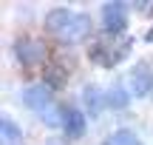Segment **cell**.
Instances as JSON below:
<instances>
[{
  "instance_id": "cell-1",
  "label": "cell",
  "mask_w": 153,
  "mask_h": 145,
  "mask_svg": "<svg viewBox=\"0 0 153 145\" xmlns=\"http://www.w3.org/2000/svg\"><path fill=\"white\" fill-rule=\"evenodd\" d=\"M128 49H131V40H128V37L114 40V34H111V40L105 37V40H99V43H94L91 57L97 63H102V66H116V63L128 54Z\"/></svg>"
},
{
  "instance_id": "cell-2",
  "label": "cell",
  "mask_w": 153,
  "mask_h": 145,
  "mask_svg": "<svg viewBox=\"0 0 153 145\" xmlns=\"http://www.w3.org/2000/svg\"><path fill=\"white\" fill-rule=\"evenodd\" d=\"M17 57H20L23 66H37L43 60V43L34 37H23L17 40Z\"/></svg>"
},
{
  "instance_id": "cell-3",
  "label": "cell",
  "mask_w": 153,
  "mask_h": 145,
  "mask_svg": "<svg viewBox=\"0 0 153 145\" xmlns=\"http://www.w3.org/2000/svg\"><path fill=\"white\" fill-rule=\"evenodd\" d=\"M102 20H105V28L111 34H119L122 28L128 26V17H125V6L122 3H108L102 9Z\"/></svg>"
},
{
  "instance_id": "cell-4",
  "label": "cell",
  "mask_w": 153,
  "mask_h": 145,
  "mask_svg": "<svg viewBox=\"0 0 153 145\" xmlns=\"http://www.w3.org/2000/svg\"><path fill=\"white\" fill-rule=\"evenodd\" d=\"M62 128H65V137H71V140H79L82 131H85V117H82L76 108L65 105V108H62Z\"/></svg>"
},
{
  "instance_id": "cell-5",
  "label": "cell",
  "mask_w": 153,
  "mask_h": 145,
  "mask_svg": "<svg viewBox=\"0 0 153 145\" xmlns=\"http://www.w3.org/2000/svg\"><path fill=\"white\" fill-rule=\"evenodd\" d=\"M131 83H133V94H136V97H148L153 91V71H150L148 63H139V66H136Z\"/></svg>"
},
{
  "instance_id": "cell-6",
  "label": "cell",
  "mask_w": 153,
  "mask_h": 145,
  "mask_svg": "<svg viewBox=\"0 0 153 145\" xmlns=\"http://www.w3.org/2000/svg\"><path fill=\"white\" fill-rule=\"evenodd\" d=\"M88 31H91V20H88V14H74L71 26L60 34V40H65V43H79Z\"/></svg>"
},
{
  "instance_id": "cell-7",
  "label": "cell",
  "mask_w": 153,
  "mask_h": 145,
  "mask_svg": "<svg viewBox=\"0 0 153 145\" xmlns=\"http://www.w3.org/2000/svg\"><path fill=\"white\" fill-rule=\"evenodd\" d=\"M71 20H74V11H68V9H51L48 14H45V26H48V31L57 34V37L71 26Z\"/></svg>"
},
{
  "instance_id": "cell-8",
  "label": "cell",
  "mask_w": 153,
  "mask_h": 145,
  "mask_svg": "<svg viewBox=\"0 0 153 145\" xmlns=\"http://www.w3.org/2000/svg\"><path fill=\"white\" fill-rule=\"evenodd\" d=\"M28 108H37V111H48V102H51V94H48V85H28L26 94H23Z\"/></svg>"
},
{
  "instance_id": "cell-9",
  "label": "cell",
  "mask_w": 153,
  "mask_h": 145,
  "mask_svg": "<svg viewBox=\"0 0 153 145\" xmlns=\"http://www.w3.org/2000/svg\"><path fill=\"white\" fill-rule=\"evenodd\" d=\"M0 131H3V145H17L20 142V128H17L9 117L0 120Z\"/></svg>"
},
{
  "instance_id": "cell-10",
  "label": "cell",
  "mask_w": 153,
  "mask_h": 145,
  "mask_svg": "<svg viewBox=\"0 0 153 145\" xmlns=\"http://www.w3.org/2000/svg\"><path fill=\"white\" fill-rule=\"evenodd\" d=\"M105 102H108V105H114V108H122V105L128 102V94H125V91L119 88V85H116V88H111V91H108Z\"/></svg>"
},
{
  "instance_id": "cell-11",
  "label": "cell",
  "mask_w": 153,
  "mask_h": 145,
  "mask_svg": "<svg viewBox=\"0 0 153 145\" xmlns=\"http://www.w3.org/2000/svg\"><path fill=\"white\" fill-rule=\"evenodd\" d=\"M85 102H91V114L99 111V91L94 88V85H88V88H85Z\"/></svg>"
},
{
  "instance_id": "cell-12",
  "label": "cell",
  "mask_w": 153,
  "mask_h": 145,
  "mask_svg": "<svg viewBox=\"0 0 153 145\" xmlns=\"http://www.w3.org/2000/svg\"><path fill=\"white\" fill-rule=\"evenodd\" d=\"M111 142H114V145H142V142H136V140H133V134H131V131H119V134H116Z\"/></svg>"
},
{
  "instance_id": "cell-13",
  "label": "cell",
  "mask_w": 153,
  "mask_h": 145,
  "mask_svg": "<svg viewBox=\"0 0 153 145\" xmlns=\"http://www.w3.org/2000/svg\"><path fill=\"white\" fill-rule=\"evenodd\" d=\"M105 145H114V142H105Z\"/></svg>"
}]
</instances>
